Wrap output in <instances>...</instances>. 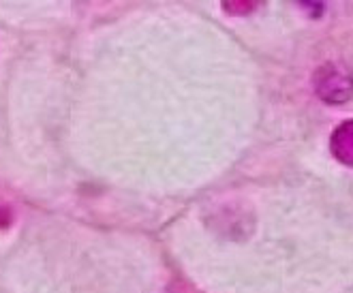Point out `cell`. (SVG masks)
Instances as JSON below:
<instances>
[{"label": "cell", "instance_id": "cell-1", "mask_svg": "<svg viewBox=\"0 0 353 293\" xmlns=\"http://www.w3.org/2000/svg\"><path fill=\"white\" fill-rule=\"evenodd\" d=\"M315 88H317V94L323 97V101L343 103L353 92V79L343 69H336L334 65H327L317 73Z\"/></svg>", "mask_w": 353, "mask_h": 293}, {"label": "cell", "instance_id": "cell-2", "mask_svg": "<svg viewBox=\"0 0 353 293\" xmlns=\"http://www.w3.org/2000/svg\"><path fill=\"white\" fill-rule=\"evenodd\" d=\"M332 152L341 163L353 167V120L343 122L332 135Z\"/></svg>", "mask_w": 353, "mask_h": 293}]
</instances>
